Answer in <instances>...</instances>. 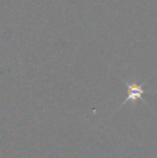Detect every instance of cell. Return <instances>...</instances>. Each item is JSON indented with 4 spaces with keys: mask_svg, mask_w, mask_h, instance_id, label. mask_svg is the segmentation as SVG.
I'll return each mask as SVG.
<instances>
[{
    "mask_svg": "<svg viewBox=\"0 0 157 158\" xmlns=\"http://www.w3.org/2000/svg\"><path fill=\"white\" fill-rule=\"evenodd\" d=\"M126 86L129 89V94H128V96H127L126 100L124 101V103L121 106H124L127 102H130V101L136 102L138 99L142 98V95L145 93V91L143 89V87L144 86V83L142 84V85H138L135 82L130 83V82L126 81Z\"/></svg>",
    "mask_w": 157,
    "mask_h": 158,
    "instance_id": "1",
    "label": "cell"
}]
</instances>
